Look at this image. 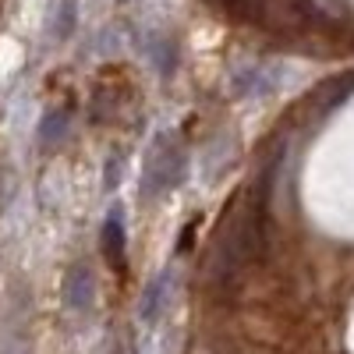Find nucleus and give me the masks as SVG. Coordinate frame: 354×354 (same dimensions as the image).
Masks as SVG:
<instances>
[{
  "mask_svg": "<svg viewBox=\"0 0 354 354\" xmlns=\"http://www.w3.org/2000/svg\"><path fill=\"white\" fill-rule=\"evenodd\" d=\"M188 153L177 131H160L145 153V170H142V195L145 198H163L185 181Z\"/></svg>",
  "mask_w": 354,
  "mask_h": 354,
  "instance_id": "nucleus-1",
  "label": "nucleus"
},
{
  "mask_svg": "<svg viewBox=\"0 0 354 354\" xmlns=\"http://www.w3.org/2000/svg\"><path fill=\"white\" fill-rule=\"evenodd\" d=\"M149 53H153V64L163 71V75H170L174 71V61H177V53H174V46L167 43V39H160L156 32L149 36Z\"/></svg>",
  "mask_w": 354,
  "mask_h": 354,
  "instance_id": "nucleus-7",
  "label": "nucleus"
},
{
  "mask_svg": "<svg viewBox=\"0 0 354 354\" xmlns=\"http://www.w3.org/2000/svg\"><path fill=\"white\" fill-rule=\"evenodd\" d=\"M170 290H174V270H160L149 283L142 287V298H138V322L142 326H156L160 315L167 312V301H170Z\"/></svg>",
  "mask_w": 354,
  "mask_h": 354,
  "instance_id": "nucleus-3",
  "label": "nucleus"
},
{
  "mask_svg": "<svg viewBox=\"0 0 354 354\" xmlns=\"http://www.w3.org/2000/svg\"><path fill=\"white\" fill-rule=\"evenodd\" d=\"M121 167H124V160H121V156H110V160H106V177H103V188H106V192H113V188H117V181H121V174H117Z\"/></svg>",
  "mask_w": 354,
  "mask_h": 354,
  "instance_id": "nucleus-8",
  "label": "nucleus"
},
{
  "mask_svg": "<svg viewBox=\"0 0 354 354\" xmlns=\"http://www.w3.org/2000/svg\"><path fill=\"white\" fill-rule=\"evenodd\" d=\"M75 28H78V4H75V0H57L53 25H50L53 39H71Z\"/></svg>",
  "mask_w": 354,
  "mask_h": 354,
  "instance_id": "nucleus-5",
  "label": "nucleus"
},
{
  "mask_svg": "<svg viewBox=\"0 0 354 354\" xmlns=\"http://www.w3.org/2000/svg\"><path fill=\"white\" fill-rule=\"evenodd\" d=\"M100 248H103V259L113 266V270H121L124 266V255H128V230H124V209L121 205H113L103 220V230H100Z\"/></svg>",
  "mask_w": 354,
  "mask_h": 354,
  "instance_id": "nucleus-4",
  "label": "nucleus"
},
{
  "mask_svg": "<svg viewBox=\"0 0 354 354\" xmlns=\"http://www.w3.org/2000/svg\"><path fill=\"white\" fill-rule=\"evenodd\" d=\"M61 301L71 315H88L96 305V273L85 259L71 262L61 280Z\"/></svg>",
  "mask_w": 354,
  "mask_h": 354,
  "instance_id": "nucleus-2",
  "label": "nucleus"
},
{
  "mask_svg": "<svg viewBox=\"0 0 354 354\" xmlns=\"http://www.w3.org/2000/svg\"><path fill=\"white\" fill-rule=\"evenodd\" d=\"M64 135H68V113L64 110H50L43 117V124H39V142L46 145V149H53Z\"/></svg>",
  "mask_w": 354,
  "mask_h": 354,
  "instance_id": "nucleus-6",
  "label": "nucleus"
}]
</instances>
